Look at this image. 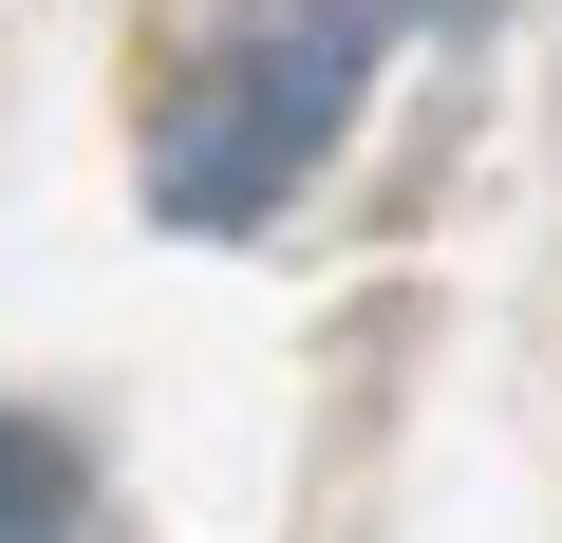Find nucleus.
I'll return each mask as SVG.
<instances>
[{
	"instance_id": "nucleus-2",
	"label": "nucleus",
	"mask_w": 562,
	"mask_h": 543,
	"mask_svg": "<svg viewBox=\"0 0 562 543\" xmlns=\"http://www.w3.org/2000/svg\"><path fill=\"white\" fill-rule=\"evenodd\" d=\"M0 543H94V468L57 412H0Z\"/></svg>"
},
{
	"instance_id": "nucleus-1",
	"label": "nucleus",
	"mask_w": 562,
	"mask_h": 543,
	"mask_svg": "<svg viewBox=\"0 0 562 543\" xmlns=\"http://www.w3.org/2000/svg\"><path fill=\"white\" fill-rule=\"evenodd\" d=\"M357 76H375V0H244V20L188 57L169 132H150V225L225 244L262 206H301L319 150L357 132Z\"/></svg>"
},
{
	"instance_id": "nucleus-3",
	"label": "nucleus",
	"mask_w": 562,
	"mask_h": 543,
	"mask_svg": "<svg viewBox=\"0 0 562 543\" xmlns=\"http://www.w3.org/2000/svg\"><path fill=\"white\" fill-rule=\"evenodd\" d=\"M413 20H469V0H413Z\"/></svg>"
}]
</instances>
